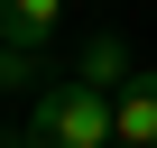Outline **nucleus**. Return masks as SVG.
Returning <instances> with one entry per match:
<instances>
[{
	"mask_svg": "<svg viewBox=\"0 0 157 148\" xmlns=\"http://www.w3.org/2000/svg\"><path fill=\"white\" fill-rule=\"evenodd\" d=\"M28 130H37V148H120V102L65 74V84H46V93H37Z\"/></svg>",
	"mask_w": 157,
	"mask_h": 148,
	"instance_id": "nucleus-1",
	"label": "nucleus"
},
{
	"mask_svg": "<svg viewBox=\"0 0 157 148\" xmlns=\"http://www.w3.org/2000/svg\"><path fill=\"white\" fill-rule=\"evenodd\" d=\"M37 74H46L37 46H10V37H0V84H37Z\"/></svg>",
	"mask_w": 157,
	"mask_h": 148,
	"instance_id": "nucleus-5",
	"label": "nucleus"
},
{
	"mask_svg": "<svg viewBox=\"0 0 157 148\" xmlns=\"http://www.w3.org/2000/svg\"><path fill=\"white\" fill-rule=\"evenodd\" d=\"M74 84H93V93H111V102H120V93L139 84V65H129V46H120V37H93V46H83V65H74Z\"/></svg>",
	"mask_w": 157,
	"mask_h": 148,
	"instance_id": "nucleus-2",
	"label": "nucleus"
},
{
	"mask_svg": "<svg viewBox=\"0 0 157 148\" xmlns=\"http://www.w3.org/2000/svg\"><path fill=\"white\" fill-rule=\"evenodd\" d=\"M0 148H37V130H0Z\"/></svg>",
	"mask_w": 157,
	"mask_h": 148,
	"instance_id": "nucleus-6",
	"label": "nucleus"
},
{
	"mask_svg": "<svg viewBox=\"0 0 157 148\" xmlns=\"http://www.w3.org/2000/svg\"><path fill=\"white\" fill-rule=\"evenodd\" d=\"M120 148H157V74H139L120 93Z\"/></svg>",
	"mask_w": 157,
	"mask_h": 148,
	"instance_id": "nucleus-4",
	"label": "nucleus"
},
{
	"mask_svg": "<svg viewBox=\"0 0 157 148\" xmlns=\"http://www.w3.org/2000/svg\"><path fill=\"white\" fill-rule=\"evenodd\" d=\"M56 19H65V0H0V37H10V46H37L46 56Z\"/></svg>",
	"mask_w": 157,
	"mask_h": 148,
	"instance_id": "nucleus-3",
	"label": "nucleus"
}]
</instances>
